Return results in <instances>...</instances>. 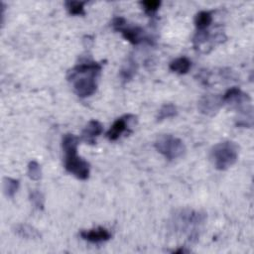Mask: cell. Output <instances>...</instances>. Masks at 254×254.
I'll list each match as a JSON object with an SVG mask.
<instances>
[{"mask_svg":"<svg viewBox=\"0 0 254 254\" xmlns=\"http://www.w3.org/2000/svg\"><path fill=\"white\" fill-rule=\"evenodd\" d=\"M103 70L99 63L87 61L74 67L68 74V81L72 84L74 91L80 97L92 95L97 88V78Z\"/></svg>","mask_w":254,"mask_h":254,"instance_id":"1","label":"cell"},{"mask_svg":"<svg viewBox=\"0 0 254 254\" xmlns=\"http://www.w3.org/2000/svg\"><path fill=\"white\" fill-rule=\"evenodd\" d=\"M80 138L72 133H67L62 139V148L64 151V165L65 169L76 178L85 181L89 178V164L78 156V146Z\"/></svg>","mask_w":254,"mask_h":254,"instance_id":"2","label":"cell"},{"mask_svg":"<svg viewBox=\"0 0 254 254\" xmlns=\"http://www.w3.org/2000/svg\"><path fill=\"white\" fill-rule=\"evenodd\" d=\"M239 154V147L235 142L224 141L215 145L211 151V159L220 171H225L233 166Z\"/></svg>","mask_w":254,"mask_h":254,"instance_id":"3","label":"cell"},{"mask_svg":"<svg viewBox=\"0 0 254 254\" xmlns=\"http://www.w3.org/2000/svg\"><path fill=\"white\" fill-rule=\"evenodd\" d=\"M156 150L166 159L172 161L181 158L186 153V146L184 142L171 134L160 135L154 144Z\"/></svg>","mask_w":254,"mask_h":254,"instance_id":"4","label":"cell"},{"mask_svg":"<svg viewBox=\"0 0 254 254\" xmlns=\"http://www.w3.org/2000/svg\"><path fill=\"white\" fill-rule=\"evenodd\" d=\"M113 28L122 34L125 40L133 45H139L143 42L151 43L144 30L138 26H126V20L122 17H116L113 21Z\"/></svg>","mask_w":254,"mask_h":254,"instance_id":"5","label":"cell"},{"mask_svg":"<svg viewBox=\"0 0 254 254\" xmlns=\"http://www.w3.org/2000/svg\"><path fill=\"white\" fill-rule=\"evenodd\" d=\"M224 105L222 97L215 94H207L202 96L198 101V110L201 113L213 115Z\"/></svg>","mask_w":254,"mask_h":254,"instance_id":"6","label":"cell"},{"mask_svg":"<svg viewBox=\"0 0 254 254\" xmlns=\"http://www.w3.org/2000/svg\"><path fill=\"white\" fill-rule=\"evenodd\" d=\"M136 117L131 114L124 115L118 119H116L110 130L107 133V137L110 141H116L122 133H124L129 128V124L132 120H135Z\"/></svg>","mask_w":254,"mask_h":254,"instance_id":"7","label":"cell"},{"mask_svg":"<svg viewBox=\"0 0 254 254\" xmlns=\"http://www.w3.org/2000/svg\"><path fill=\"white\" fill-rule=\"evenodd\" d=\"M80 235L83 239L91 243L106 242L112 238V233L110 232V230L103 226L88 230H82Z\"/></svg>","mask_w":254,"mask_h":254,"instance_id":"8","label":"cell"},{"mask_svg":"<svg viewBox=\"0 0 254 254\" xmlns=\"http://www.w3.org/2000/svg\"><path fill=\"white\" fill-rule=\"evenodd\" d=\"M104 131V126L97 120H90L82 133V139L88 144H95V139Z\"/></svg>","mask_w":254,"mask_h":254,"instance_id":"9","label":"cell"},{"mask_svg":"<svg viewBox=\"0 0 254 254\" xmlns=\"http://www.w3.org/2000/svg\"><path fill=\"white\" fill-rule=\"evenodd\" d=\"M214 17L210 11H199L195 17V25L198 32L207 31V29L212 25Z\"/></svg>","mask_w":254,"mask_h":254,"instance_id":"10","label":"cell"},{"mask_svg":"<svg viewBox=\"0 0 254 254\" xmlns=\"http://www.w3.org/2000/svg\"><path fill=\"white\" fill-rule=\"evenodd\" d=\"M192 68V62L186 58V57H181L178 58L174 61H172L169 65V69L179 75H185L187 74Z\"/></svg>","mask_w":254,"mask_h":254,"instance_id":"11","label":"cell"},{"mask_svg":"<svg viewBox=\"0 0 254 254\" xmlns=\"http://www.w3.org/2000/svg\"><path fill=\"white\" fill-rule=\"evenodd\" d=\"M14 232L22 237V238H27V239H35V238H40L41 237V234L40 232L34 228L33 226H28V225H17L15 227H14Z\"/></svg>","mask_w":254,"mask_h":254,"instance_id":"12","label":"cell"},{"mask_svg":"<svg viewBox=\"0 0 254 254\" xmlns=\"http://www.w3.org/2000/svg\"><path fill=\"white\" fill-rule=\"evenodd\" d=\"M137 71V64L136 62L130 58L127 61V64L121 69L120 71V78L124 83H127L132 80V78L135 76Z\"/></svg>","mask_w":254,"mask_h":254,"instance_id":"13","label":"cell"},{"mask_svg":"<svg viewBox=\"0 0 254 254\" xmlns=\"http://www.w3.org/2000/svg\"><path fill=\"white\" fill-rule=\"evenodd\" d=\"M20 187L19 180L5 177L3 180V191L6 197L13 198Z\"/></svg>","mask_w":254,"mask_h":254,"instance_id":"14","label":"cell"},{"mask_svg":"<svg viewBox=\"0 0 254 254\" xmlns=\"http://www.w3.org/2000/svg\"><path fill=\"white\" fill-rule=\"evenodd\" d=\"M85 2L83 1H66L65 6L71 15L82 16L85 14Z\"/></svg>","mask_w":254,"mask_h":254,"instance_id":"15","label":"cell"},{"mask_svg":"<svg viewBox=\"0 0 254 254\" xmlns=\"http://www.w3.org/2000/svg\"><path fill=\"white\" fill-rule=\"evenodd\" d=\"M177 108L173 104H166L159 110L157 114V120L162 121L167 118H172L177 115Z\"/></svg>","mask_w":254,"mask_h":254,"instance_id":"16","label":"cell"},{"mask_svg":"<svg viewBox=\"0 0 254 254\" xmlns=\"http://www.w3.org/2000/svg\"><path fill=\"white\" fill-rule=\"evenodd\" d=\"M161 4H162V2L158 1V0H146V1L140 2L142 9L149 16H153L154 14H156V12L159 10Z\"/></svg>","mask_w":254,"mask_h":254,"instance_id":"17","label":"cell"},{"mask_svg":"<svg viewBox=\"0 0 254 254\" xmlns=\"http://www.w3.org/2000/svg\"><path fill=\"white\" fill-rule=\"evenodd\" d=\"M30 201L33 205L34 208H36L39 211H43L45 207V197L44 195L38 191V190H33L30 192Z\"/></svg>","mask_w":254,"mask_h":254,"instance_id":"18","label":"cell"},{"mask_svg":"<svg viewBox=\"0 0 254 254\" xmlns=\"http://www.w3.org/2000/svg\"><path fill=\"white\" fill-rule=\"evenodd\" d=\"M27 174L31 180L39 181L42 178V169H41L40 164L35 160L30 161L28 164Z\"/></svg>","mask_w":254,"mask_h":254,"instance_id":"19","label":"cell"},{"mask_svg":"<svg viewBox=\"0 0 254 254\" xmlns=\"http://www.w3.org/2000/svg\"><path fill=\"white\" fill-rule=\"evenodd\" d=\"M184 252H188V250H186V249H184V248H180V249L174 251V253H184Z\"/></svg>","mask_w":254,"mask_h":254,"instance_id":"20","label":"cell"}]
</instances>
